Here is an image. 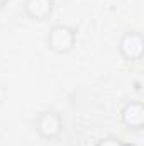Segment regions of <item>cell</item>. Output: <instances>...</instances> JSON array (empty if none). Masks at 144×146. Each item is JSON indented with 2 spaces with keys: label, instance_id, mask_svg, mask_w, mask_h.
<instances>
[{
  "label": "cell",
  "instance_id": "cell-1",
  "mask_svg": "<svg viewBox=\"0 0 144 146\" xmlns=\"http://www.w3.org/2000/svg\"><path fill=\"white\" fill-rule=\"evenodd\" d=\"M36 129L39 136L46 138V139H53L56 138L61 129H63V119L58 112L54 110H44L37 115L36 119Z\"/></svg>",
  "mask_w": 144,
  "mask_h": 146
},
{
  "label": "cell",
  "instance_id": "cell-2",
  "mask_svg": "<svg viewBox=\"0 0 144 146\" xmlns=\"http://www.w3.org/2000/svg\"><path fill=\"white\" fill-rule=\"evenodd\" d=\"M75 44V31L68 26H54L48 36V46L49 49L56 53H68L71 51Z\"/></svg>",
  "mask_w": 144,
  "mask_h": 146
},
{
  "label": "cell",
  "instance_id": "cell-3",
  "mask_svg": "<svg viewBox=\"0 0 144 146\" xmlns=\"http://www.w3.org/2000/svg\"><path fill=\"white\" fill-rule=\"evenodd\" d=\"M119 51L120 54L129 60V61H136L141 58L143 54V37L139 33H126L120 42H119Z\"/></svg>",
  "mask_w": 144,
  "mask_h": 146
},
{
  "label": "cell",
  "instance_id": "cell-4",
  "mask_svg": "<svg viewBox=\"0 0 144 146\" xmlns=\"http://www.w3.org/2000/svg\"><path fill=\"white\" fill-rule=\"evenodd\" d=\"M122 124L127 129H141L144 122V109L141 102H129L120 112Z\"/></svg>",
  "mask_w": 144,
  "mask_h": 146
},
{
  "label": "cell",
  "instance_id": "cell-5",
  "mask_svg": "<svg viewBox=\"0 0 144 146\" xmlns=\"http://www.w3.org/2000/svg\"><path fill=\"white\" fill-rule=\"evenodd\" d=\"M24 9L34 21H44L53 12V0H26Z\"/></svg>",
  "mask_w": 144,
  "mask_h": 146
},
{
  "label": "cell",
  "instance_id": "cell-6",
  "mask_svg": "<svg viewBox=\"0 0 144 146\" xmlns=\"http://www.w3.org/2000/svg\"><path fill=\"white\" fill-rule=\"evenodd\" d=\"M97 146H124V145L117 138H105V139H100Z\"/></svg>",
  "mask_w": 144,
  "mask_h": 146
},
{
  "label": "cell",
  "instance_id": "cell-7",
  "mask_svg": "<svg viewBox=\"0 0 144 146\" xmlns=\"http://www.w3.org/2000/svg\"><path fill=\"white\" fill-rule=\"evenodd\" d=\"M5 2H7V0H0V7H2V5H3Z\"/></svg>",
  "mask_w": 144,
  "mask_h": 146
}]
</instances>
